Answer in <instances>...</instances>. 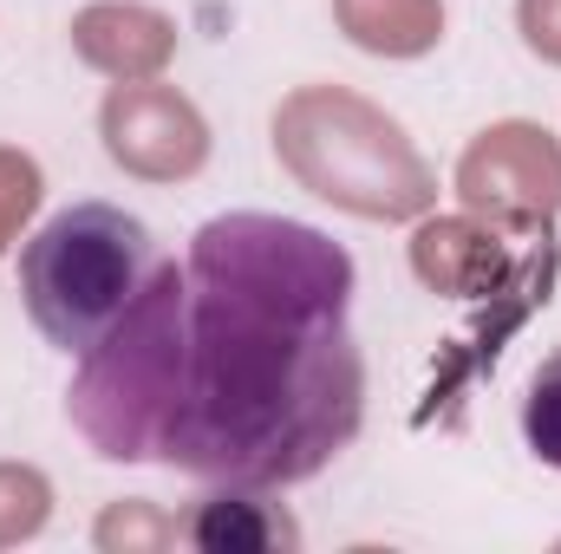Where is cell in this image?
Listing matches in <instances>:
<instances>
[{
    "mask_svg": "<svg viewBox=\"0 0 561 554\" xmlns=\"http://www.w3.org/2000/svg\"><path fill=\"white\" fill-rule=\"evenodd\" d=\"M66 412L112 463L216 489L320 476L366 417L353 255L287 216H216L79 353Z\"/></svg>",
    "mask_w": 561,
    "mask_h": 554,
    "instance_id": "6da1fadb",
    "label": "cell"
},
{
    "mask_svg": "<svg viewBox=\"0 0 561 554\" xmlns=\"http://www.w3.org/2000/svg\"><path fill=\"white\" fill-rule=\"evenodd\" d=\"M157 262H163V249L131 209L72 203V209L46 216L33 229V242L20 249L26 320L39 326L46 346L79 359L125 320V307L144 293Z\"/></svg>",
    "mask_w": 561,
    "mask_h": 554,
    "instance_id": "7a4b0ae2",
    "label": "cell"
},
{
    "mask_svg": "<svg viewBox=\"0 0 561 554\" xmlns=\"http://www.w3.org/2000/svg\"><path fill=\"white\" fill-rule=\"evenodd\" d=\"M196 542L203 549H294V522L262 503V489H222L216 503H203L196 516Z\"/></svg>",
    "mask_w": 561,
    "mask_h": 554,
    "instance_id": "3957f363",
    "label": "cell"
},
{
    "mask_svg": "<svg viewBox=\"0 0 561 554\" xmlns=\"http://www.w3.org/2000/svg\"><path fill=\"white\" fill-rule=\"evenodd\" d=\"M523 443L561 470V353H549L542 366H536V379H529V392H523Z\"/></svg>",
    "mask_w": 561,
    "mask_h": 554,
    "instance_id": "277c9868",
    "label": "cell"
}]
</instances>
